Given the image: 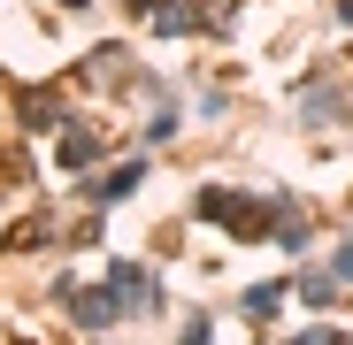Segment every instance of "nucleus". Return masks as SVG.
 I'll return each mask as SVG.
<instances>
[{
  "label": "nucleus",
  "mask_w": 353,
  "mask_h": 345,
  "mask_svg": "<svg viewBox=\"0 0 353 345\" xmlns=\"http://www.w3.org/2000/svg\"><path fill=\"white\" fill-rule=\"evenodd\" d=\"M284 292H292V276H276V284H254V292H246V300H239V307H246V322H269V315H276V300H284Z\"/></svg>",
  "instance_id": "obj_9"
},
{
  "label": "nucleus",
  "mask_w": 353,
  "mask_h": 345,
  "mask_svg": "<svg viewBox=\"0 0 353 345\" xmlns=\"http://www.w3.org/2000/svg\"><path fill=\"white\" fill-rule=\"evenodd\" d=\"M208 222H223L230 238H276V207L284 200H239V192H223V185H208L200 200H192Z\"/></svg>",
  "instance_id": "obj_1"
},
{
  "label": "nucleus",
  "mask_w": 353,
  "mask_h": 345,
  "mask_svg": "<svg viewBox=\"0 0 353 345\" xmlns=\"http://www.w3.org/2000/svg\"><path fill=\"white\" fill-rule=\"evenodd\" d=\"M16 115L31 131H70V107H62V92H23L16 100Z\"/></svg>",
  "instance_id": "obj_6"
},
{
  "label": "nucleus",
  "mask_w": 353,
  "mask_h": 345,
  "mask_svg": "<svg viewBox=\"0 0 353 345\" xmlns=\"http://www.w3.org/2000/svg\"><path fill=\"white\" fill-rule=\"evenodd\" d=\"M300 115H307V123H338V85H330V77H315V85L300 92Z\"/></svg>",
  "instance_id": "obj_8"
},
{
  "label": "nucleus",
  "mask_w": 353,
  "mask_h": 345,
  "mask_svg": "<svg viewBox=\"0 0 353 345\" xmlns=\"http://www.w3.org/2000/svg\"><path fill=\"white\" fill-rule=\"evenodd\" d=\"M146 169H154L146 154H131V161H115L108 177H92V200H100V207H108V200H131V192L146 185Z\"/></svg>",
  "instance_id": "obj_4"
},
{
  "label": "nucleus",
  "mask_w": 353,
  "mask_h": 345,
  "mask_svg": "<svg viewBox=\"0 0 353 345\" xmlns=\"http://www.w3.org/2000/svg\"><path fill=\"white\" fill-rule=\"evenodd\" d=\"M276 246H284V253H307V222H300V207H276Z\"/></svg>",
  "instance_id": "obj_10"
},
{
  "label": "nucleus",
  "mask_w": 353,
  "mask_h": 345,
  "mask_svg": "<svg viewBox=\"0 0 353 345\" xmlns=\"http://www.w3.org/2000/svg\"><path fill=\"white\" fill-rule=\"evenodd\" d=\"M62 307H70L77 330H108V322H115V300L92 292V284H62Z\"/></svg>",
  "instance_id": "obj_3"
},
{
  "label": "nucleus",
  "mask_w": 353,
  "mask_h": 345,
  "mask_svg": "<svg viewBox=\"0 0 353 345\" xmlns=\"http://www.w3.org/2000/svg\"><path fill=\"white\" fill-rule=\"evenodd\" d=\"M292 345H345V330H338V322H307Z\"/></svg>",
  "instance_id": "obj_13"
},
{
  "label": "nucleus",
  "mask_w": 353,
  "mask_h": 345,
  "mask_svg": "<svg viewBox=\"0 0 353 345\" xmlns=\"http://www.w3.org/2000/svg\"><path fill=\"white\" fill-rule=\"evenodd\" d=\"M54 161H62L70 177H92V161H100V138H92L85 123H70V131H62V146H54Z\"/></svg>",
  "instance_id": "obj_5"
},
{
  "label": "nucleus",
  "mask_w": 353,
  "mask_h": 345,
  "mask_svg": "<svg viewBox=\"0 0 353 345\" xmlns=\"http://www.w3.org/2000/svg\"><path fill=\"white\" fill-rule=\"evenodd\" d=\"M185 31H200V8L192 0H161L154 8V39H185Z\"/></svg>",
  "instance_id": "obj_7"
},
{
  "label": "nucleus",
  "mask_w": 353,
  "mask_h": 345,
  "mask_svg": "<svg viewBox=\"0 0 353 345\" xmlns=\"http://www.w3.org/2000/svg\"><path fill=\"white\" fill-rule=\"evenodd\" d=\"M108 300H115V315H154L161 307V284H154L146 261H115L108 269Z\"/></svg>",
  "instance_id": "obj_2"
},
{
  "label": "nucleus",
  "mask_w": 353,
  "mask_h": 345,
  "mask_svg": "<svg viewBox=\"0 0 353 345\" xmlns=\"http://www.w3.org/2000/svg\"><path fill=\"white\" fill-rule=\"evenodd\" d=\"M46 238H54V215H31V222L8 230V246H16V253H23V246H46Z\"/></svg>",
  "instance_id": "obj_12"
},
{
  "label": "nucleus",
  "mask_w": 353,
  "mask_h": 345,
  "mask_svg": "<svg viewBox=\"0 0 353 345\" xmlns=\"http://www.w3.org/2000/svg\"><path fill=\"white\" fill-rule=\"evenodd\" d=\"M330 276H338V284H353V238L338 246V269H330Z\"/></svg>",
  "instance_id": "obj_15"
},
{
  "label": "nucleus",
  "mask_w": 353,
  "mask_h": 345,
  "mask_svg": "<svg viewBox=\"0 0 353 345\" xmlns=\"http://www.w3.org/2000/svg\"><path fill=\"white\" fill-rule=\"evenodd\" d=\"M292 292H300L307 307H330L338 300V276H292Z\"/></svg>",
  "instance_id": "obj_11"
},
{
  "label": "nucleus",
  "mask_w": 353,
  "mask_h": 345,
  "mask_svg": "<svg viewBox=\"0 0 353 345\" xmlns=\"http://www.w3.org/2000/svg\"><path fill=\"white\" fill-rule=\"evenodd\" d=\"M208 337H215V322H208V315H192V322H185V337H176V345H208Z\"/></svg>",
  "instance_id": "obj_14"
}]
</instances>
